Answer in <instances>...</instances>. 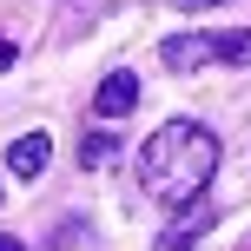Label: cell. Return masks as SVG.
Wrapping results in <instances>:
<instances>
[{"instance_id": "6da1fadb", "label": "cell", "mask_w": 251, "mask_h": 251, "mask_svg": "<svg viewBox=\"0 0 251 251\" xmlns=\"http://www.w3.org/2000/svg\"><path fill=\"white\" fill-rule=\"evenodd\" d=\"M212 172H218V132L199 126V119H165L139 146V185L159 205H172V212L199 205L205 185H212Z\"/></svg>"}, {"instance_id": "7a4b0ae2", "label": "cell", "mask_w": 251, "mask_h": 251, "mask_svg": "<svg viewBox=\"0 0 251 251\" xmlns=\"http://www.w3.org/2000/svg\"><path fill=\"white\" fill-rule=\"evenodd\" d=\"M159 60L172 73H199V66H218V33H172L159 47Z\"/></svg>"}, {"instance_id": "3957f363", "label": "cell", "mask_w": 251, "mask_h": 251, "mask_svg": "<svg viewBox=\"0 0 251 251\" xmlns=\"http://www.w3.org/2000/svg\"><path fill=\"white\" fill-rule=\"evenodd\" d=\"M205 231H212V205L199 199V205H185V212H178L172 225L159 231V245H152V251H192V245L205 238Z\"/></svg>"}, {"instance_id": "277c9868", "label": "cell", "mask_w": 251, "mask_h": 251, "mask_svg": "<svg viewBox=\"0 0 251 251\" xmlns=\"http://www.w3.org/2000/svg\"><path fill=\"white\" fill-rule=\"evenodd\" d=\"M132 106H139V79L126 73V66H119V73H106L100 93H93V113H100V119H126Z\"/></svg>"}, {"instance_id": "5b68a950", "label": "cell", "mask_w": 251, "mask_h": 251, "mask_svg": "<svg viewBox=\"0 0 251 251\" xmlns=\"http://www.w3.org/2000/svg\"><path fill=\"white\" fill-rule=\"evenodd\" d=\"M47 159H53V139H47V132H20V139H13V152H7V172L40 178V172H47Z\"/></svg>"}, {"instance_id": "8992f818", "label": "cell", "mask_w": 251, "mask_h": 251, "mask_svg": "<svg viewBox=\"0 0 251 251\" xmlns=\"http://www.w3.org/2000/svg\"><path fill=\"white\" fill-rule=\"evenodd\" d=\"M113 159H119V139H113V132H86L79 165H86V172H100V165H113Z\"/></svg>"}, {"instance_id": "52a82bcc", "label": "cell", "mask_w": 251, "mask_h": 251, "mask_svg": "<svg viewBox=\"0 0 251 251\" xmlns=\"http://www.w3.org/2000/svg\"><path fill=\"white\" fill-rule=\"evenodd\" d=\"M7 66H13V40H0V73H7Z\"/></svg>"}, {"instance_id": "ba28073f", "label": "cell", "mask_w": 251, "mask_h": 251, "mask_svg": "<svg viewBox=\"0 0 251 251\" xmlns=\"http://www.w3.org/2000/svg\"><path fill=\"white\" fill-rule=\"evenodd\" d=\"M0 251H26V245H20V238H13V231H0Z\"/></svg>"}, {"instance_id": "9c48e42d", "label": "cell", "mask_w": 251, "mask_h": 251, "mask_svg": "<svg viewBox=\"0 0 251 251\" xmlns=\"http://www.w3.org/2000/svg\"><path fill=\"white\" fill-rule=\"evenodd\" d=\"M165 7H212V0H165Z\"/></svg>"}, {"instance_id": "30bf717a", "label": "cell", "mask_w": 251, "mask_h": 251, "mask_svg": "<svg viewBox=\"0 0 251 251\" xmlns=\"http://www.w3.org/2000/svg\"><path fill=\"white\" fill-rule=\"evenodd\" d=\"M0 199H7V192H0Z\"/></svg>"}]
</instances>
